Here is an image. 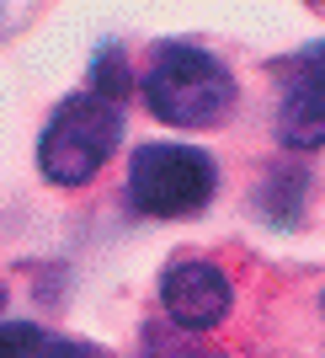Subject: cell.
<instances>
[{
  "label": "cell",
  "mask_w": 325,
  "mask_h": 358,
  "mask_svg": "<svg viewBox=\"0 0 325 358\" xmlns=\"http://www.w3.org/2000/svg\"><path fill=\"white\" fill-rule=\"evenodd\" d=\"M144 102L160 123L213 129L235 107V80L213 54H203L192 43H155L144 70Z\"/></svg>",
  "instance_id": "obj_1"
},
{
  "label": "cell",
  "mask_w": 325,
  "mask_h": 358,
  "mask_svg": "<svg viewBox=\"0 0 325 358\" xmlns=\"http://www.w3.org/2000/svg\"><path fill=\"white\" fill-rule=\"evenodd\" d=\"M123 134V113L118 96H102V91H80L48 118L43 145H38V161H43V177L59 182V187H80V182L96 177V166L112 155Z\"/></svg>",
  "instance_id": "obj_2"
},
{
  "label": "cell",
  "mask_w": 325,
  "mask_h": 358,
  "mask_svg": "<svg viewBox=\"0 0 325 358\" xmlns=\"http://www.w3.org/2000/svg\"><path fill=\"white\" fill-rule=\"evenodd\" d=\"M128 198L149 220H187L213 198V161L187 145H144L128 166Z\"/></svg>",
  "instance_id": "obj_3"
},
{
  "label": "cell",
  "mask_w": 325,
  "mask_h": 358,
  "mask_svg": "<svg viewBox=\"0 0 325 358\" xmlns=\"http://www.w3.org/2000/svg\"><path fill=\"white\" fill-rule=\"evenodd\" d=\"M278 134L294 150H320L325 145V43L310 48L294 64L278 107Z\"/></svg>",
  "instance_id": "obj_4"
},
{
  "label": "cell",
  "mask_w": 325,
  "mask_h": 358,
  "mask_svg": "<svg viewBox=\"0 0 325 358\" xmlns=\"http://www.w3.org/2000/svg\"><path fill=\"white\" fill-rule=\"evenodd\" d=\"M160 299L176 327L203 331L213 321H224V310H229V278L213 262H176L160 278Z\"/></svg>",
  "instance_id": "obj_5"
},
{
  "label": "cell",
  "mask_w": 325,
  "mask_h": 358,
  "mask_svg": "<svg viewBox=\"0 0 325 358\" xmlns=\"http://www.w3.org/2000/svg\"><path fill=\"white\" fill-rule=\"evenodd\" d=\"M38 348H43L38 327H0V358H32Z\"/></svg>",
  "instance_id": "obj_6"
},
{
  "label": "cell",
  "mask_w": 325,
  "mask_h": 358,
  "mask_svg": "<svg viewBox=\"0 0 325 358\" xmlns=\"http://www.w3.org/2000/svg\"><path fill=\"white\" fill-rule=\"evenodd\" d=\"M32 358H107L102 348H91V343H64V337H43V348Z\"/></svg>",
  "instance_id": "obj_7"
},
{
  "label": "cell",
  "mask_w": 325,
  "mask_h": 358,
  "mask_svg": "<svg viewBox=\"0 0 325 358\" xmlns=\"http://www.w3.org/2000/svg\"><path fill=\"white\" fill-rule=\"evenodd\" d=\"M0 299H6V289H0Z\"/></svg>",
  "instance_id": "obj_8"
}]
</instances>
